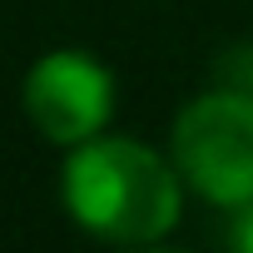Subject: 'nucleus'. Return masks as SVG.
I'll list each match as a JSON object with an SVG mask.
<instances>
[{"mask_svg": "<svg viewBox=\"0 0 253 253\" xmlns=\"http://www.w3.org/2000/svg\"><path fill=\"white\" fill-rule=\"evenodd\" d=\"M184 179L174 159L129 134H94L65 149L60 199L75 228L104 243H159L184 218Z\"/></svg>", "mask_w": 253, "mask_h": 253, "instance_id": "f257e3e1", "label": "nucleus"}, {"mask_svg": "<svg viewBox=\"0 0 253 253\" xmlns=\"http://www.w3.org/2000/svg\"><path fill=\"white\" fill-rule=\"evenodd\" d=\"M169 159L189 194L213 209H238L253 199V94L213 84L194 94L169 134Z\"/></svg>", "mask_w": 253, "mask_h": 253, "instance_id": "f03ea898", "label": "nucleus"}, {"mask_svg": "<svg viewBox=\"0 0 253 253\" xmlns=\"http://www.w3.org/2000/svg\"><path fill=\"white\" fill-rule=\"evenodd\" d=\"M25 119L55 149H75L109 129L114 119V75L89 50H50L25 70L20 84Z\"/></svg>", "mask_w": 253, "mask_h": 253, "instance_id": "7ed1b4c3", "label": "nucleus"}, {"mask_svg": "<svg viewBox=\"0 0 253 253\" xmlns=\"http://www.w3.org/2000/svg\"><path fill=\"white\" fill-rule=\"evenodd\" d=\"M218 84L253 94V45H238V50H228L218 60Z\"/></svg>", "mask_w": 253, "mask_h": 253, "instance_id": "20e7f679", "label": "nucleus"}, {"mask_svg": "<svg viewBox=\"0 0 253 253\" xmlns=\"http://www.w3.org/2000/svg\"><path fill=\"white\" fill-rule=\"evenodd\" d=\"M228 243L243 248V253H253V199L238 204V209H228Z\"/></svg>", "mask_w": 253, "mask_h": 253, "instance_id": "39448f33", "label": "nucleus"}]
</instances>
